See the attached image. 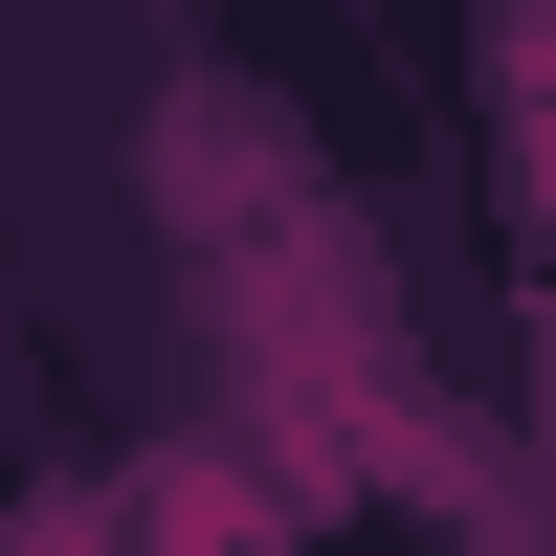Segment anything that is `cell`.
I'll return each mask as SVG.
<instances>
[{
  "instance_id": "1",
  "label": "cell",
  "mask_w": 556,
  "mask_h": 556,
  "mask_svg": "<svg viewBox=\"0 0 556 556\" xmlns=\"http://www.w3.org/2000/svg\"><path fill=\"white\" fill-rule=\"evenodd\" d=\"M0 556H112V534H89V513H23V534H0Z\"/></svg>"
}]
</instances>
